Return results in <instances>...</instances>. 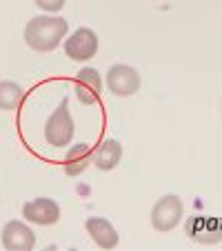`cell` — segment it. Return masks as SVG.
<instances>
[{
	"instance_id": "obj_1",
	"label": "cell",
	"mask_w": 222,
	"mask_h": 251,
	"mask_svg": "<svg viewBox=\"0 0 222 251\" xmlns=\"http://www.w3.org/2000/svg\"><path fill=\"white\" fill-rule=\"evenodd\" d=\"M69 23L60 16H36L25 27V43L33 51H53L67 38Z\"/></svg>"
},
{
	"instance_id": "obj_2",
	"label": "cell",
	"mask_w": 222,
	"mask_h": 251,
	"mask_svg": "<svg viewBox=\"0 0 222 251\" xmlns=\"http://www.w3.org/2000/svg\"><path fill=\"white\" fill-rule=\"evenodd\" d=\"M69 102L67 98L60 102L56 111L47 118L45 123V140L51 145V147H67L71 140H74V120H71V114H69Z\"/></svg>"
},
{
	"instance_id": "obj_3",
	"label": "cell",
	"mask_w": 222,
	"mask_h": 251,
	"mask_svg": "<svg viewBox=\"0 0 222 251\" xmlns=\"http://www.w3.org/2000/svg\"><path fill=\"white\" fill-rule=\"evenodd\" d=\"M182 213H184V204H182V198L175 194H167L153 204L151 209V225L156 231H171L180 225L182 220Z\"/></svg>"
},
{
	"instance_id": "obj_4",
	"label": "cell",
	"mask_w": 222,
	"mask_h": 251,
	"mask_svg": "<svg viewBox=\"0 0 222 251\" xmlns=\"http://www.w3.org/2000/svg\"><path fill=\"white\" fill-rule=\"evenodd\" d=\"M96 51H98V36H96V31L89 27L76 29V31L65 40V53L69 60L85 62V60H89V58H94Z\"/></svg>"
},
{
	"instance_id": "obj_5",
	"label": "cell",
	"mask_w": 222,
	"mask_h": 251,
	"mask_svg": "<svg viewBox=\"0 0 222 251\" xmlns=\"http://www.w3.org/2000/svg\"><path fill=\"white\" fill-rule=\"evenodd\" d=\"M107 87L116 96H133L140 89V74L129 65H114L107 71Z\"/></svg>"
},
{
	"instance_id": "obj_6",
	"label": "cell",
	"mask_w": 222,
	"mask_h": 251,
	"mask_svg": "<svg viewBox=\"0 0 222 251\" xmlns=\"http://www.w3.org/2000/svg\"><path fill=\"white\" fill-rule=\"evenodd\" d=\"M23 218L40 227H49L60 220V207L51 198H33L23 204Z\"/></svg>"
},
{
	"instance_id": "obj_7",
	"label": "cell",
	"mask_w": 222,
	"mask_h": 251,
	"mask_svg": "<svg viewBox=\"0 0 222 251\" xmlns=\"http://www.w3.org/2000/svg\"><path fill=\"white\" fill-rule=\"evenodd\" d=\"M187 233L191 240L200 245H216L222 240V223L218 218H207V216H196L187 220Z\"/></svg>"
},
{
	"instance_id": "obj_8",
	"label": "cell",
	"mask_w": 222,
	"mask_h": 251,
	"mask_svg": "<svg viewBox=\"0 0 222 251\" xmlns=\"http://www.w3.org/2000/svg\"><path fill=\"white\" fill-rule=\"evenodd\" d=\"M74 87H76V96L82 104H96L102 96V78L94 67H85L78 71Z\"/></svg>"
},
{
	"instance_id": "obj_9",
	"label": "cell",
	"mask_w": 222,
	"mask_h": 251,
	"mask_svg": "<svg viewBox=\"0 0 222 251\" xmlns=\"http://www.w3.org/2000/svg\"><path fill=\"white\" fill-rule=\"evenodd\" d=\"M2 247L9 251H31L36 247V236L25 223L9 220L2 229Z\"/></svg>"
},
{
	"instance_id": "obj_10",
	"label": "cell",
	"mask_w": 222,
	"mask_h": 251,
	"mask_svg": "<svg viewBox=\"0 0 222 251\" xmlns=\"http://www.w3.org/2000/svg\"><path fill=\"white\" fill-rule=\"evenodd\" d=\"M85 229L89 233V238L100 247V249H114L118 247V231L107 218H98V216H91L87 218L85 223Z\"/></svg>"
},
{
	"instance_id": "obj_11",
	"label": "cell",
	"mask_w": 222,
	"mask_h": 251,
	"mask_svg": "<svg viewBox=\"0 0 222 251\" xmlns=\"http://www.w3.org/2000/svg\"><path fill=\"white\" fill-rule=\"evenodd\" d=\"M120 158H123V145L118 140H114V138H107L94 151V165L100 171H111L118 167Z\"/></svg>"
},
{
	"instance_id": "obj_12",
	"label": "cell",
	"mask_w": 222,
	"mask_h": 251,
	"mask_svg": "<svg viewBox=\"0 0 222 251\" xmlns=\"http://www.w3.org/2000/svg\"><path fill=\"white\" fill-rule=\"evenodd\" d=\"M89 162H94L91 149L87 145H74L65 156V171L69 176H80L89 167Z\"/></svg>"
},
{
	"instance_id": "obj_13",
	"label": "cell",
	"mask_w": 222,
	"mask_h": 251,
	"mask_svg": "<svg viewBox=\"0 0 222 251\" xmlns=\"http://www.w3.org/2000/svg\"><path fill=\"white\" fill-rule=\"evenodd\" d=\"M25 98V89L14 80H0V109L11 111L16 109Z\"/></svg>"
},
{
	"instance_id": "obj_14",
	"label": "cell",
	"mask_w": 222,
	"mask_h": 251,
	"mask_svg": "<svg viewBox=\"0 0 222 251\" xmlns=\"http://www.w3.org/2000/svg\"><path fill=\"white\" fill-rule=\"evenodd\" d=\"M33 2H36L40 9L49 11V14H56V11H60L62 7H65V0H33Z\"/></svg>"
}]
</instances>
